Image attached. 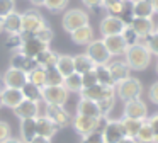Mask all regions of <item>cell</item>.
Instances as JSON below:
<instances>
[{
  "mask_svg": "<svg viewBox=\"0 0 158 143\" xmlns=\"http://www.w3.org/2000/svg\"><path fill=\"white\" fill-rule=\"evenodd\" d=\"M124 61L131 70L143 72L150 67L151 63V53L143 43H136L133 46H127L126 53H124Z\"/></svg>",
  "mask_w": 158,
  "mask_h": 143,
  "instance_id": "6da1fadb",
  "label": "cell"
},
{
  "mask_svg": "<svg viewBox=\"0 0 158 143\" xmlns=\"http://www.w3.org/2000/svg\"><path fill=\"white\" fill-rule=\"evenodd\" d=\"M106 123H107L106 116L95 119V118H87V116L77 114L75 118H72L73 129H75L80 136H85V135H89V133H92V131H100V133H102Z\"/></svg>",
  "mask_w": 158,
  "mask_h": 143,
  "instance_id": "7a4b0ae2",
  "label": "cell"
},
{
  "mask_svg": "<svg viewBox=\"0 0 158 143\" xmlns=\"http://www.w3.org/2000/svg\"><path fill=\"white\" fill-rule=\"evenodd\" d=\"M116 95L121 99V101H133V99H139L141 92H143V85L138 78L134 77H127L124 80L117 82L116 84Z\"/></svg>",
  "mask_w": 158,
  "mask_h": 143,
  "instance_id": "3957f363",
  "label": "cell"
},
{
  "mask_svg": "<svg viewBox=\"0 0 158 143\" xmlns=\"http://www.w3.org/2000/svg\"><path fill=\"white\" fill-rule=\"evenodd\" d=\"M61 24H63V29H65L66 32H73L75 29L83 27V26L89 24V14L82 9H70L65 12Z\"/></svg>",
  "mask_w": 158,
  "mask_h": 143,
  "instance_id": "277c9868",
  "label": "cell"
},
{
  "mask_svg": "<svg viewBox=\"0 0 158 143\" xmlns=\"http://www.w3.org/2000/svg\"><path fill=\"white\" fill-rule=\"evenodd\" d=\"M43 94V101L49 106H65L68 101V94L63 85H46L41 89Z\"/></svg>",
  "mask_w": 158,
  "mask_h": 143,
  "instance_id": "5b68a950",
  "label": "cell"
},
{
  "mask_svg": "<svg viewBox=\"0 0 158 143\" xmlns=\"http://www.w3.org/2000/svg\"><path fill=\"white\" fill-rule=\"evenodd\" d=\"M87 56L95 63V67H100V65H107L110 61V53L107 51L106 44H104L102 39H94L92 43L87 46Z\"/></svg>",
  "mask_w": 158,
  "mask_h": 143,
  "instance_id": "8992f818",
  "label": "cell"
},
{
  "mask_svg": "<svg viewBox=\"0 0 158 143\" xmlns=\"http://www.w3.org/2000/svg\"><path fill=\"white\" fill-rule=\"evenodd\" d=\"M22 15V32L34 36L41 27L46 26V20L38 10H26Z\"/></svg>",
  "mask_w": 158,
  "mask_h": 143,
  "instance_id": "52a82bcc",
  "label": "cell"
},
{
  "mask_svg": "<svg viewBox=\"0 0 158 143\" xmlns=\"http://www.w3.org/2000/svg\"><path fill=\"white\" fill-rule=\"evenodd\" d=\"M124 118H131V119H139L144 121L148 119V106L144 104V101L141 99H133V101H126L124 102V111H123Z\"/></svg>",
  "mask_w": 158,
  "mask_h": 143,
  "instance_id": "ba28073f",
  "label": "cell"
},
{
  "mask_svg": "<svg viewBox=\"0 0 158 143\" xmlns=\"http://www.w3.org/2000/svg\"><path fill=\"white\" fill-rule=\"evenodd\" d=\"M27 84V73L17 68H9L5 70V73L2 75V85L9 89H19L21 90L24 85Z\"/></svg>",
  "mask_w": 158,
  "mask_h": 143,
  "instance_id": "9c48e42d",
  "label": "cell"
},
{
  "mask_svg": "<svg viewBox=\"0 0 158 143\" xmlns=\"http://www.w3.org/2000/svg\"><path fill=\"white\" fill-rule=\"evenodd\" d=\"M21 36H22V39H24V41H22V46H21V50H19V51H22L26 56L32 58V60H34V58L41 53V51H44L46 48H49L48 44L41 43V41H39L36 36L24 34V32H21Z\"/></svg>",
  "mask_w": 158,
  "mask_h": 143,
  "instance_id": "30bf717a",
  "label": "cell"
},
{
  "mask_svg": "<svg viewBox=\"0 0 158 143\" xmlns=\"http://www.w3.org/2000/svg\"><path fill=\"white\" fill-rule=\"evenodd\" d=\"M104 143H119L124 138V129L121 124V119H107L106 126L102 129Z\"/></svg>",
  "mask_w": 158,
  "mask_h": 143,
  "instance_id": "8fae6325",
  "label": "cell"
},
{
  "mask_svg": "<svg viewBox=\"0 0 158 143\" xmlns=\"http://www.w3.org/2000/svg\"><path fill=\"white\" fill-rule=\"evenodd\" d=\"M44 116H48L58 128H65V126H68L70 123H72V116H70V112L66 111L63 106L46 104V114Z\"/></svg>",
  "mask_w": 158,
  "mask_h": 143,
  "instance_id": "7c38bea8",
  "label": "cell"
},
{
  "mask_svg": "<svg viewBox=\"0 0 158 143\" xmlns=\"http://www.w3.org/2000/svg\"><path fill=\"white\" fill-rule=\"evenodd\" d=\"M155 26L156 24L153 22L151 17H134L129 24V27L136 32L139 39H146L151 32H155Z\"/></svg>",
  "mask_w": 158,
  "mask_h": 143,
  "instance_id": "4fadbf2b",
  "label": "cell"
},
{
  "mask_svg": "<svg viewBox=\"0 0 158 143\" xmlns=\"http://www.w3.org/2000/svg\"><path fill=\"white\" fill-rule=\"evenodd\" d=\"M124 27H126L124 22L116 15H106L102 20H100V32H102V37L121 34Z\"/></svg>",
  "mask_w": 158,
  "mask_h": 143,
  "instance_id": "5bb4252c",
  "label": "cell"
},
{
  "mask_svg": "<svg viewBox=\"0 0 158 143\" xmlns=\"http://www.w3.org/2000/svg\"><path fill=\"white\" fill-rule=\"evenodd\" d=\"M24 101V95L19 89H9V87H4L0 90V104L5 106V107H17L21 102Z\"/></svg>",
  "mask_w": 158,
  "mask_h": 143,
  "instance_id": "9a60e30c",
  "label": "cell"
},
{
  "mask_svg": "<svg viewBox=\"0 0 158 143\" xmlns=\"http://www.w3.org/2000/svg\"><path fill=\"white\" fill-rule=\"evenodd\" d=\"M104 44H106L107 51L110 53V56H119V54H124L127 50L126 41L123 39L121 34H116V36H106L102 37Z\"/></svg>",
  "mask_w": 158,
  "mask_h": 143,
  "instance_id": "2e32d148",
  "label": "cell"
},
{
  "mask_svg": "<svg viewBox=\"0 0 158 143\" xmlns=\"http://www.w3.org/2000/svg\"><path fill=\"white\" fill-rule=\"evenodd\" d=\"M36 129H38V136H43V138H49L58 133V126L48 118V116H38L36 118Z\"/></svg>",
  "mask_w": 158,
  "mask_h": 143,
  "instance_id": "e0dca14e",
  "label": "cell"
},
{
  "mask_svg": "<svg viewBox=\"0 0 158 143\" xmlns=\"http://www.w3.org/2000/svg\"><path fill=\"white\" fill-rule=\"evenodd\" d=\"M14 114L19 119H31V118H38L39 116V102H32V101H22L17 107H14Z\"/></svg>",
  "mask_w": 158,
  "mask_h": 143,
  "instance_id": "ac0fdd59",
  "label": "cell"
},
{
  "mask_svg": "<svg viewBox=\"0 0 158 143\" xmlns=\"http://www.w3.org/2000/svg\"><path fill=\"white\" fill-rule=\"evenodd\" d=\"M107 68H109V72H110V75H112L116 84L121 80H124V78H127V77H131V68L127 67V63L123 60L109 61V63H107Z\"/></svg>",
  "mask_w": 158,
  "mask_h": 143,
  "instance_id": "d6986e66",
  "label": "cell"
},
{
  "mask_svg": "<svg viewBox=\"0 0 158 143\" xmlns=\"http://www.w3.org/2000/svg\"><path fill=\"white\" fill-rule=\"evenodd\" d=\"M2 27L7 34H21L22 32V15L14 12H10L9 15H5L2 19Z\"/></svg>",
  "mask_w": 158,
  "mask_h": 143,
  "instance_id": "ffe728a7",
  "label": "cell"
},
{
  "mask_svg": "<svg viewBox=\"0 0 158 143\" xmlns=\"http://www.w3.org/2000/svg\"><path fill=\"white\" fill-rule=\"evenodd\" d=\"M10 67L29 73V72L36 67V61L32 60V58L26 56L22 51H14V53H12V58H10Z\"/></svg>",
  "mask_w": 158,
  "mask_h": 143,
  "instance_id": "44dd1931",
  "label": "cell"
},
{
  "mask_svg": "<svg viewBox=\"0 0 158 143\" xmlns=\"http://www.w3.org/2000/svg\"><path fill=\"white\" fill-rule=\"evenodd\" d=\"M70 37H72V41L75 44H78V46H89L94 41V31H92V27H90V24H87V26L78 27V29H75L73 32H70Z\"/></svg>",
  "mask_w": 158,
  "mask_h": 143,
  "instance_id": "7402d4cb",
  "label": "cell"
},
{
  "mask_svg": "<svg viewBox=\"0 0 158 143\" xmlns=\"http://www.w3.org/2000/svg\"><path fill=\"white\" fill-rule=\"evenodd\" d=\"M77 114L87 116V118H102V112L99 109V104L89 99H80L78 106H77Z\"/></svg>",
  "mask_w": 158,
  "mask_h": 143,
  "instance_id": "603a6c76",
  "label": "cell"
},
{
  "mask_svg": "<svg viewBox=\"0 0 158 143\" xmlns=\"http://www.w3.org/2000/svg\"><path fill=\"white\" fill-rule=\"evenodd\" d=\"M73 65H75V73H78V75H83L90 70H95V63L87 56V53L75 54L73 56Z\"/></svg>",
  "mask_w": 158,
  "mask_h": 143,
  "instance_id": "cb8c5ba5",
  "label": "cell"
},
{
  "mask_svg": "<svg viewBox=\"0 0 158 143\" xmlns=\"http://www.w3.org/2000/svg\"><path fill=\"white\" fill-rule=\"evenodd\" d=\"M55 68L63 75V78L68 77V75H72V73H75L73 56H70V54H58V60H56Z\"/></svg>",
  "mask_w": 158,
  "mask_h": 143,
  "instance_id": "d4e9b609",
  "label": "cell"
},
{
  "mask_svg": "<svg viewBox=\"0 0 158 143\" xmlns=\"http://www.w3.org/2000/svg\"><path fill=\"white\" fill-rule=\"evenodd\" d=\"M34 136H38V129H36V118L21 119V140L24 143H27V141H31Z\"/></svg>",
  "mask_w": 158,
  "mask_h": 143,
  "instance_id": "484cf974",
  "label": "cell"
},
{
  "mask_svg": "<svg viewBox=\"0 0 158 143\" xmlns=\"http://www.w3.org/2000/svg\"><path fill=\"white\" fill-rule=\"evenodd\" d=\"M56 60H58V53L51 51L49 48H46L44 51H41V53L34 58L36 67H41V68H51V67H55Z\"/></svg>",
  "mask_w": 158,
  "mask_h": 143,
  "instance_id": "4316f807",
  "label": "cell"
},
{
  "mask_svg": "<svg viewBox=\"0 0 158 143\" xmlns=\"http://www.w3.org/2000/svg\"><path fill=\"white\" fill-rule=\"evenodd\" d=\"M133 10L134 17H151L155 14L151 0H133Z\"/></svg>",
  "mask_w": 158,
  "mask_h": 143,
  "instance_id": "83f0119b",
  "label": "cell"
},
{
  "mask_svg": "<svg viewBox=\"0 0 158 143\" xmlns=\"http://www.w3.org/2000/svg\"><path fill=\"white\" fill-rule=\"evenodd\" d=\"M95 75H97V84L104 85V87H116V82H114V78H112V75H110L107 65L95 67Z\"/></svg>",
  "mask_w": 158,
  "mask_h": 143,
  "instance_id": "f1b7e54d",
  "label": "cell"
},
{
  "mask_svg": "<svg viewBox=\"0 0 158 143\" xmlns=\"http://www.w3.org/2000/svg\"><path fill=\"white\" fill-rule=\"evenodd\" d=\"M21 92H22V95H24L26 101H32V102H41V101H43L41 87L31 84V82H27V84H26L24 87L21 89Z\"/></svg>",
  "mask_w": 158,
  "mask_h": 143,
  "instance_id": "f546056e",
  "label": "cell"
},
{
  "mask_svg": "<svg viewBox=\"0 0 158 143\" xmlns=\"http://www.w3.org/2000/svg\"><path fill=\"white\" fill-rule=\"evenodd\" d=\"M121 124H123L124 135L129 136V138H136L143 121H139V119H131V118H123L121 119Z\"/></svg>",
  "mask_w": 158,
  "mask_h": 143,
  "instance_id": "4dcf8cb0",
  "label": "cell"
},
{
  "mask_svg": "<svg viewBox=\"0 0 158 143\" xmlns=\"http://www.w3.org/2000/svg\"><path fill=\"white\" fill-rule=\"evenodd\" d=\"M27 82L38 85V87H46V68L41 67H34L31 72L27 73Z\"/></svg>",
  "mask_w": 158,
  "mask_h": 143,
  "instance_id": "1f68e13d",
  "label": "cell"
},
{
  "mask_svg": "<svg viewBox=\"0 0 158 143\" xmlns=\"http://www.w3.org/2000/svg\"><path fill=\"white\" fill-rule=\"evenodd\" d=\"M136 140H138V143H155L153 129H151L148 119L143 121V124H141L139 131H138V135H136Z\"/></svg>",
  "mask_w": 158,
  "mask_h": 143,
  "instance_id": "d6a6232c",
  "label": "cell"
},
{
  "mask_svg": "<svg viewBox=\"0 0 158 143\" xmlns=\"http://www.w3.org/2000/svg\"><path fill=\"white\" fill-rule=\"evenodd\" d=\"M63 87H65L68 92H78L80 94V90H82V75L72 73V75H68V77H65Z\"/></svg>",
  "mask_w": 158,
  "mask_h": 143,
  "instance_id": "836d02e7",
  "label": "cell"
},
{
  "mask_svg": "<svg viewBox=\"0 0 158 143\" xmlns=\"http://www.w3.org/2000/svg\"><path fill=\"white\" fill-rule=\"evenodd\" d=\"M117 17L124 22V26H129L131 20L134 19L133 0H124V2H123V9H121V12H119V15H117Z\"/></svg>",
  "mask_w": 158,
  "mask_h": 143,
  "instance_id": "e575fe53",
  "label": "cell"
},
{
  "mask_svg": "<svg viewBox=\"0 0 158 143\" xmlns=\"http://www.w3.org/2000/svg\"><path fill=\"white\" fill-rule=\"evenodd\" d=\"M63 75L55 67L46 68V85H63Z\"/></svg>",
  "mask_w": 158,
  "mask_h": 143,
  "instance_id": "d590c367",
  "label": "cell"
},
{
  "mask_svg": "<svg viewBox=\"0 0 158 143\" xmlns=\"http://www.w3.org/2000/svg\"><path fill=\"white\" fill-rule=\"evenodd\" d=\"M123 2L124 0H102V7L107 10L109 15H119L121 9H123Z\"/></svg>",
  "mask_w": 158,
  "mask_h": 143,
  "instance_id": "8d00e7d4",
  "label": "cell"
},
{
  "mask_svg": "<svg viewBox=\"0 0 158 143\" xmlns=\"http://www.w3.org/2000/svg\"><path fill=\"white\" fill-rule=\"evenodd\" d=\"M34 36L38 37V39L41 41V43H44V44H48V46H49V43H51L53 37H55V32H53V29L48 26V24H46V26H44V27H41V29H39L38 32L34 34Z\"/></svg>",
  "mask_w": 158,
  "mask_h": 143,
  "instance_id": "74e56055",
  "label": "cell"
},
{
  "mask_svg": "<svg viewBox=\"0 0 158 143\" xmlns=\"http://www.w3.org/2000/svg\"><path fill=\"white\" fill-rule=\"evenodd\" d=\"M70 0H46L44 2V7L51 12H63L66 9Z\"/></svg>",
  "mask_w": 158,
  "mask_h": 143,
  "instance_id": "f35d334b",
  "label": "cell"
},
{
  "mask_svg": "<svg viewBox=\"0 0 158 143\" xmlns=\"http://www.w3.org/2000/svg\"><path fill=\"white\" fill-rule=\"evenodd\" d=\"M143 44L148 48V51H150L151 54H156V56H158V32H156V31L151 32L150 36L144 39Z\"/></svg>",
  "mask_w": 158,
  "mask_h": 143,
  "instance_id": "ab89813d",
  "label": "cell"
},
{
  "mask_svg": "<svg viewBox=\"0 0 158 143\" xmlns=\"http://www.w3.org/2000/svg\"><path fill=\"white\" fill-rule=\"evenodd\" d=\"M22 36L21 34H9V37H7V41H5V46L9 48V50H12V51H19L21 50V46H22Z\"/></svg>",
  "mask_w": 158,
  "mask_h": 143,
  "instance_id": "60d3db41",
  "label": "cell"
},
{
  "mask_svg": "<svg viewBox=\"0 0 158 143\" xmlns=\"http://www.w3.org/2000/svg\"><path fill=\"white\" fill-rule=\"evenodd\" d=\"M114 102H116V95H112V97H106V99H100V101L97 102V104H99L100 112H102V116H107L110 111H112Z\"/></svg>",
  "mask_w": 158,
  "mask_h": 143,
  "instance_id": "b9f144b4",
  "label": "cell"
},
{
  "mask_svg": "<svg viewBox=\"0 0 158 143\" xmlns=\"http://www.w3.org/2000/svg\"><path fill=\"white\" fill-rule=\"evenodd\" d=\"M121 36H123V39L126 41V44L127 46H133V44H136V43H139V37L136 36V32H134L133 29H131L129 26H126L123 29V32H121Z\"/></svg>",
  "mask_w": 158,
  "mask_h": 143,
  "instance_id": "7bdbcfd3",
  "label": "cell"
},
{
  "mask_svg": "<svg viewBox=\"0 0 158 143\" xmlns=\"http://www.w3.org/2000/svg\"><path fill=\"white\" fill-rule=\"evenodd\" d=\"M15 10V2L14 0H0V17L4 19L5 15H9L10 12Z\"/></svg>",
  "mask_w": 158,
  "mask_h": 143,
  "instance_id": "ee69618b",
  "label": "cell"
},
{
  "mask_svg": "<svg viewBox=\"0 0 158 143\" xmlns=\"http://www.w3.org/2000/svg\"><path fill=\"white\" fill-rule=\"evenodd\" d=\"M97 84V75H95V70H90L87 73L82 75V89H87V87H92V85Z\"/></svg>",
  "mask_w": 158,
  "mask_h": 143,
  "instance_id": "f6af8a7d",
  "label": "cell"
},
{
  "mask_svg": "<svg viewBox=\"0 0 158 143\" xmlns=\"http://www.w3.org/2000/svg\"><path fill=\"white\" fill-rule=\"evenodd\" d=\"M80 143H104V136L100 131H92L89 135L82 136V141Z\"/></svg>",
  "mask_w": 158,
  "mask_h": 143,
  "instance_id": "bcb514c9",
  "label": "cell"
},
{
  "mask_svg": "<svg viewBox=\"0 0 158 143\" xmlns=\"http://www.w3.org/2000/svg\"><path fill=\"white\" fill-rule=\"evenodd\" d=\"M10 133H12L10 124L5 121H0V143H4L5 140L10 138Z\"/></svg>",
  "mask_w": 158,
  "mask_h": 143,
  "instance_id": "7dc6e473",
  "label": "cell"
},
{
  "mask_svg": "<svg viewBox=\"0 0 158 143\" xmlns=\"http://www.w3.org/2000/svg\"><path fill=\"white\" fill-rule=\"evenodd\" d=\"M148 123H150L151 129H153V136H155V143H158V112L148 118Z\"/></svg>",
  "mask_w": 158,
  "mask_h": 143,
  "instance_id": "c3c4849f",
  "label": "cell"
},
{
  "mask_svg": "<svg viewBox=\"0 0 158 143\" xmlns=\"http://www.w3.org/2000/svg\"><path fill=\"white\" fill-rule=\"evenodd\" d=\"M148 95H150V101L153 102V104L158 106V80L151 84L150 90H148Z\"/></svg>",
  "mask_w": 158,
  "mask_h": 143,
  "instance_id": "681fc988",
  "label": "cell"
},
{
  "mask_svg": "<svg viewBox=\"0 0 158 143\" xmlns=\"http://www.w3.org/2000/svg\"><path fill=\"white\" fill-rule=\"evenodd\" d=\"M83 5L89 7V9H97V7H102V0H82Z\"/></svg>",
  "mask_w": 158,
  "mask_h": 143,
  "instance_id": "f907efd6",
  "label": "cell"
},
{
  "mask_svg": "<svg viewBox=\"0 0 158 143\" xmlns=\"http://www.w3.org/2000/svg\"><path fill=\"white\" fill-rule=\"evenodd\" d=\"M27 143H51V140L43 138V136H34V138H32L31 141H27Z\"/></svg>",
  "mask_w": 158,
  "mask_h": 143,
  "instance_id": "816d5d0a",
  "label": "cell"
},
{
  "mask_svg": "<svg viewBox=\"0 0 158 143\" xmlns=\"http://www.w3.org/2000/svg\"><path fill=\"white\" fill-rule=\"evenodd\" d=\"M119 143H138V140L136 138H129V136H124Z\"/></svg>",
  "mask_w": 158,
  "mask_h": 143,
  "instance_id": "f5cc1de1",
  "label": "cell"
},
{
  "mask_svg": "<svg viewBox=\"0 0 158 143\" xmlns=\"http://www.w3.org/2000/svg\"><path fill=\"white\" fill-rule=\"evenodd\" d=\"M29 2H31L32 5H36V7H44L46 0H29Z\"/></svg>",
  "mask_w": 158,
  "mask_h": 143,
  "instance_id": "db71d44e",
  "label": "cell"
},
{
  "mask_svg": "<svg viewBox=\"0 0 158 143\" xmlns=\"http://www.w3.org/2000/svg\"><path fill=\"white\" fill-rule=\"evenodd\" d=\"M4 143H24V141H22V140H19V138H12V136H10V138L5 140Z\"/></svg>",
  "mask_w": 158,
  "mask_h": 143,
  "instance_id": "11a10c76",
  "label": "cell"
},
{
  "mask_svg": "<svg viewBox=\"0 0 158 143\" xmlns=\"http://www.w3.org/2000/svg\"><path fill=\"white\" fill-rule=\"evenodd\" d=\"M151 7H153V12L158 14V0H151Z\"/></svg>",
  "mask_w": 158,
  "mask_h": 143,
  "instance_id": "9f6ffc18",
  "label": "cell"
},
{
  "mask_svg": "<svg viewBox=\"0 0 158 143\" xmlns=\"http://www.w3.org/2000/svg\"><path fill=\"white\" fill-rule=\"evenodd\" d=\"M4 31V27H2V17H0V32Z\"/></svg>",
  "mask_w": 158,
  "mask_h": 143,
  "instance_id": "6f0895ef",
  "label": "cell"
},
{
  "mask_svg": "<svg viewBox=\"0 0 158 143\" xmlns=\"http://www.w3.org/2000/svg\"><path fill=\"white\" fill-rule=\"evenodd\" d=\"M2 89H4V85H2V78H0V90H2Z\"/></svg>",
  "mask_w": 158,
  "mask_h": 143,
  "instance_id": "680465c9",
  "label": "cell"
},
{
  "mask_svg": "<svg viewBox=\"0 0 158 143\" xmlns=\"http://www.w3.org/2000/svg\"><path fill=\"white\" fill-rule=\"evenodd\" d=\"M155 31H156V32H158V24H156V26H155Z\"/></svg>",
  "mask_w": 158,
  "mask_h": 143,
  "instance_id": "91938a15",
  "label": "cell"
},
{
  "mask_svg": "<svg viewBox=\"0 0 158 143\" xmlns=\"http://www.w3.org/2000/svg\"><path fill=\"white\" fill-rule=\"evenodd\" d=\"M156 73H158V61H156Z\"/></svg>",
  "mask_w": 158,
  "mask_h": 143,
  "instance_id": "94428289",
  "label": "cell"
},
{
  "mask_svg": "<svg viewBox=\"0 0 158 143\" xmlns=\"http://www.w3.org/2000/svg\"><path fill=\"white\" fill-rule=\"evenodd\" d=\"M0 106H2V104H0Z\"/></svg>",
  "mask_w": 158,
  "mask_h": 143,
  "instance_id": "6125c7cd",
  "label": "cell"
}]
</instances>
